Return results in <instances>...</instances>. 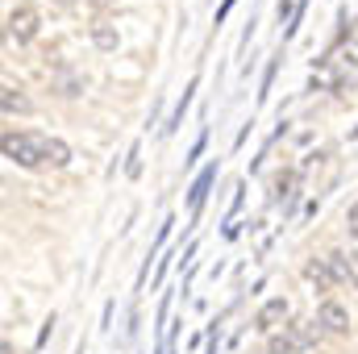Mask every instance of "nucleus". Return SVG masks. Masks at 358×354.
<instances>
[{
	"label": "nucleus",
	"instance_id": "nucleus-1",
	"mask_svg": "<svg viewBox=\"0 0 358 354\" xmlns=\"http://www.w3.org/2000/svg\"><path fill=\"white\" fill-rule=\"evenodd\" d=\"M4 159H13L17 167H42L46 163V138L4 134Z\"/></svg>",
	"mask_w": 358,
	"mask_h": 354
},
{
	"label": "nucleus",
	"instance_id": "nucleus-2",
	"mask_svg": "<svg viewBox=\"0 0 358 354\" xmlns=\"http://www.w3.org/2000/svg\"><path fill=\"white\" fill-rule=\"evenodd\" d=\"M4 25H8V38H13V42H29V38L38 34V8H34V4H17Z\"/></svg>",
	"mask_w": 358,
	"mask_h": 354
},
{
	"label": "nucleus",
	"instance_id": "nucleus-3",
	"mask_svg": "<svg viewBox=\"0 0 358 354\" xmlns=\"http://www.w3.org/2000/svg\"><path fill=\"white\" fill-rule=\"evenodd\" d=\"M317 325H321L325 334H346V330H350V313H346L338 300H325V304L317 309Z\"/></svg>",
	"mask_w": 358,
	"mask_h": 354
},
{
	"label": "nucleus",
	"instance_id": "nucleus-4",
	"mask_svg": "<svg viewBox=\"0 0 358 354\" xmlns=\"http://www.w3.org/2000/svg\"><path fill=\"white\" fill-rule=\"evenodd\" d=\"M283 317H287V300H283V296H275V300H267V304L259 309V317H255V325H259L263 334H271V330H275V325H279Z\"/></svg>",
	"mask_w": 358,
	"mask_h": 354
},
{
	"label": "nucleus",
	"instance_id": "nucleus-5",
	"mask_svg": "<svg viewBox=\"0 0 358 354\" xmlns=\"http://www.w3.org/2000/svg\"><path fill=\"white\" fill-rule=\"evenodd\" d=\"M0 108H4L8 117H13V113H21V117H25V113H34V100H29L21 88L4 84V88H0Z\"/></svg>",
	"mask_w": 358,
	"mask_h": 354
},
{
	"label": "nucleus",
	"instance_id": "nucleus-6",
	"mask_svg": "<svg viewBox=\"0 0 358 354\" xmlns=\"http://www.w3.org/2000/svg\"><path fill=\"white\" fill-rule=\"evenodd\" d=\"M304 279H308V283H313L317 292H329V288L338 283V279H334V271H329V263H325V259H308V263H304Z\"/></svg>",
	"mask_w": 358,
	"mask_h": 354
},
{
	"label": "nucleus",
	"instance_id": "nucleus-7",
	"mask_svg": "<svg viewBox=\"0 0 358 354\" xmlns=\"http://www.w3.org/2000/svg\"><path fill=\"white\" fill-rule=\"evenodd\" d=\"M46 163L50 167H67L71 163V146L63 138H46Z\"/></svg>",
	"mask_w": 358,
	"mask_h": 354
},
{
	"label": "nucleus",
	"instance_id": "nucleus-8",
	"mask_svg": "<svg viewBox=\"0 0 358 354\" xmlns=\"http://www.w3.org/2000/svg\"><path fill=\"white\" fill-rule=\"evenodd\" d=\"M217 179V167H208V171H200V179L192 183V196H187V204H192V213H200V204H204V192H208V183Z\"/></svg>",
	"mask_w": 358,
	"mask_h": 354
},
{
	"label": "nucleus",
	"instance_id": "nucleus-9",
	"mask_svg": "<svg viewBox=\"0 0 358 354\" xmlns=\"http://www.w3.org/2000/svg\"><path fill=\"white\" fill-rule=\"evenodd\" d=\"M325 263H329V271H334V279H338V283H350V259H346L342 250L325 255Z\"/></svg>",
	"mask_w": 358,
	"mask_h": 354
},
{
	"label": "nucleus",
	"instance_id": "nucleus-10",
	"mask_svg": "<svg viewBox=\"0 0 358 354\" xmlns=\"http://www.w3.org/2000/svg\"><path fill=\"white\" fill-rule=\"evenodd\" d=\"M92 42H96L100 50H117V42H121V38H117V29H113V25H92Z\"/></svg>",
	"mask_w": 358,
	"mask_h": 354
},
{
	"label": "nucleus",
	"instance_id": "nucleus-11",
	"mask_svg": "<svg viewBox=\"0 0 358 354\" xmlns=\"http://www.w3.org/2000/svg\"><path fill=\"white\" fill-rule=\"evenodd\" d=\"M308 325H313V321H292V325H287V334L296 338V346H300V351H304V346H313V330H308Z\"/></svg>",
	"mask_w": 358,
	"mask_h": 354
},
{
	"label": "nucleus",
	"instance_id": "nucleus-12",
	"mask_svg": "<svg viewBox=\"0 0 358 354\" xmlns=\"http://www.w3.org/2000/svg\"><path fill=\"white\" fill-rule=\"evenodd\" d=\"M80 92H84V80L80 76H71V71L59 76V96H80Z\"/></svg>",
	"mask_w": 358,
	"mask_h": 354
},
{
	"label": "nucleus",
	"instance_id": "nucleus-13",
	"mask_svg": "<svg viewBox=\"0 0 358 354\" xmlns=\"http://www.w3.org/2000/svg\"><path fill=\"white\" fill-rule=\"evenodd\" d=\"M292 351H300L292 334H275V338H271V354H292Z\"/></svg>",
	"mask_w": 358,
	"mask_h": 354
},
{
	"label": "nucleus",
	"instance_id": "nucleus-14",
	"mask_svg": "<svg viewBox=\"0 0 358 354\" xmlns=\"http://www.w3.org/2000/svg\"><path fill=\"white\" fill-rule=\"evenodd\" d=\"M346 234H350V238H358V200L346 208Z\"/></svg>",
	"mask_w": 358,
	"mask_h": 354
},
{
	"label": "nucleus",
	"instance_id": "nucleus-15",
	"mask_svg": "<svg viewBox=\"0 0 358 354\" xmlns=\"http://www.w3.org/2000/svg\"><path fill=\"white\" fill-rule=\"evenodd\" d=\"M125 176H129V179H138V176H142V163H138V146L129 150V163H125Z\"/></svg>",
	"mask_w": 358,
	"mask_h": 354
},
{
	"label": "nucleus",
	"instance_id": "nucleus-16",
	"mask_svg": "<svg viewBox=\"0 0 358 354\" xmlns=\"http://www.w3.org/2000/svg\"><path fill=\"white\" fill-rule=\"evenodd\" d=\"M50 334H55V317H46V325H42V334H38V346H46Z\"/></svg>",
	"mask_w": 358,
	"mask_h": 354
},
{
	"label": "nucleus",
	"instance_id": "nucleus-17",
	"mask_svg": "<svg viewBox=\"0 0 358 354\" xmlns=\"http://www.w3.org/2000/svg\"><path fill=\"white\" fill-rule=\"evenodd\" d=\"M287 17H296L292 13V0H279V21H287Z\"/></svg>",
	"mask_w": 358,
	"mask_h": 354
},
{
	"label": "nucleus",
	"instance_id": "nucleus-18",
	"mask_svg": "<svg viewBox=\"0 0 358 354\" xmlns=\"http://www.w3.org/2000/svg\"><path fill=\"white\" fill-rule=\"evenodd\" d=\"M229 8H234V0H225V4H221V8H217V25H221V21H225V13H229Z\"/></svg>",
	"mask_w": 358,
	"mask_h": 354
},
{
	"label": "nucleus",
	"instance_id": "nucleus-19",
	"mask_svg": "<svg viewBox=\"0 0 358 354\" xmlns=\"http://www.w3.org/2000/svg\"><path fill=\"white\" fill-rule=\"evenodd\" d=\"M346 259H350V279L358 283V255H346Z\"/></svg>",
	"mask_w": 358,
	"mask_h": 354
},
{
	"label": "nucleus",
	"instance_id": "nucleus-20",
	"mask_svg": "<svg viewBox=\"0 0 358 354\" xmlns=\"http://www.w3.org/2000/svg\"><path fill=\"white\" fill-rule=\"evenodd\" d=\"M59 4H63V8H76V4H80V0H59Z\"/></svg>",
	"mask_w": 358,
	"mask_h": 354
},
{
	"label": "nucleus",
	"instance_id": "nucleus-21",
	"mask_svg": "<svg viewBox=\"0 0 358 354\" xmlns=\"http://www.w3.org/2000/svg\"><path fill=\"white\" fill-rule=\"evenodd\" d=\"M0 354H13V342H4V346H0Z\"/></svg>",
	"mask_w": 358,
	"mask_h": 354
},
{
	"label": "nucleus",
	"instance_id": "nucleus-22",
	"mask_svg": "<svg viewBox=\"0 0 358 354\" xmlns=\"http://www.w3.org/2000/svg\"><path fill=\"white\" fill-rule=\"evenodd\" d=\"M92 4H108V0H92Z\"/></svg>",
	"mask_w": 358,
	"mask_h": 354
}]
</instances>
